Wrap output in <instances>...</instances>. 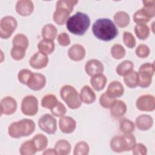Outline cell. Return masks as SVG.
Segmentation results:
<instances>
[{"instance_id": "836d02e7", "label": "cell", "mask_w": 155, "mask_h": 155, "mask_svg": "<svg viewBox=\"0 0 155 155\" xmlns=\"http://www.w3.org/2000/svg\"><path fill=\"white\" fill-rule=\"evenodd\" d=\"M58 102L56 96L53 94L45 95L41 100V105L45 108L51 110Z\"/></svg>"}, {"instance_id": "60d3db41", "label": "cell", "mask_w": 155, "mask_h": 155, "mask_svg": "<svg viewBox=\"0 0 155 155\" xmlns=\"http://www.w3.org/2000/svg\"><path fill=\"white\" fill-rule=\"evenodd\" d=\"M50 111L53 116L62 117L64 116V115L66 114L67 108H65V107L63 104L58 101L57 104L53 108H51Z\"/></svg>"}, {"instance_id": "8fae6325", "label": "cell", "mask_w": 155, "mask_h": 155, "mask_svg": "<svg viewBox=\"0 0 155 155\" xmlns=\"http://www.w3.org/2000/svg\"><path fill=\"white\" fill-rule=\"evenodd\" d=\"M40 129L48 134H54L57 130L56 119L50 114L42 115L38 120Z\"/></svg>"}, {"instance_id": "8d00e7d4", "label": "cell", "mask_w": 155, "mask_h": 155, "mask_svg": "<svg viewBox=\"0 0 155 155\" xmlns=\"http://www.w3.org/2000/svg\"><path fill=\"white\" fill-rule=\"evenodd\" d=\"M89 151L90 147L88 144L84 141H81L76 144L73 154L74 155H87L89 153Z\"/></svg>"}, {"instance_id": "4dcf8cb0", "label": "cell", "mask_w": 155, "mask_h": 155, "mask_svg": "<svg viewBox=\"0 0 155 155\" xmlns=\"http://www.w3.org/2000/svg\"><path fill=\"white\" fill-rule=\"evenodd\" d=\"M134 64L132 61L126 60L120 63L116 68V73L122 76H124L126 74L133 71Z\"/></svg>"}, {"instance_id": "e0dca14e", "label": "cell", "mask_w": 155, "mask_h": 155, "mask_svg": "<svg viewBox=\"0 0 155 155\" xmlns=\"http://www.w3.org/2000/svg\"><path fill=\"white\" fill-rule=\"evenodd\" d=\"M33 10L34 5L30 0H20L16 4V10L21 16H28L33 13Z\"/></svg>"}, {"instance_id": "6da1fadb", "label": "cell", "mask_w": 155, "mask_h": 155, "mask_svg": "<svg viewBox=\"0 0 155 155\" xmlns=\"http://www.w3.org/2000/svg\"><path fill=\"white\" fill-rule=\"evenodd\" d=\"M93 35L98 39L110 41L118 35V30L114 22L108 18H99L92 26Z\"/></svg>"}, {"instance_id": "d4e9b609", "label": "cell", "mask_w": 155, "mask_h": 155, "mask_svg": "<svg viewBox=\"0 0 155 155\" xmlns=\"http://www.w3.org/2000/svg\"><path fill=\"white\" fill-rule=\"evenodd\" d=\"M54 149L56 154L67 155L70 153L71 147L67 140L65 139H60L55 143Z\"/></svg>"}, {"instance_id": "f6af8a7d", "label": "cell", "mask_w": 155, "mask_h": 155, "mask_svg": "<svg viewBox=\"0 0 155 155\" xmlns=\"http://www.w3.org/2000/svg\"><path fill=\"white\" fill-rule=\"evenodd\" d=\"M131 150L134 155H146L147 154V148L142 143H136Z\"/></svg>"}, {"instance_id": "cb8c5ba5", "label": "cell", "mask_w": 155, "mask_h": 155, "mask_svg": "<svg viewBox=\"0 0 155 155\" xmlns=\"http://www.w3.org/2000/svg\"><path fill=\"white\" fill-rule=\"evenodd\" d=\"M107 79L102 73L91 76L90 84L92 87L96 91H101L105 87Z\"/></svg>"}, {"instance_id": "7a4b0ae2", "label": "cell", "mask_w": 155, "mask_h": 155, "mask_svg": "<svg viewBox=\"0 0 155 155\" xmlns=\"http://www.w3.org/2000/svg\"><path fill=\"white\" fill-rule=\"evenodd\" d=\"M90 25L89 16L84 13L78 12L70 17L66 22L67 30L73 35H84Z\"/></svg>"}, {"instance_id": "83f0119b", "label": "cell", "mask_w": 155, "mask_h": 155, "mask_svg": "<svg viewBox=\"0 0 155 155\" xmlns=\"http://www.w3.org/2000/svg\"><path fill=\"white\" fill-rule=\"evenodd\" d=\"M37 151H41L45 150L48 145L47 137L42 134H37L32 139Z\"/></svg>"}, {"instance_id": "d6986e66", "label": "cell", "mask_w": 155, "mask_h": 155, "mask_svg": "<svg viewBox=\"0 0 155 155\" xmlns=\"http://www.w3.org/2000/svg\"><path fill=\"white\" fill-rule=\"evenodd\" d=\"M85 49L80 44L73 45L68 50V55L74 61H82L85 56Z\"/></svg>"}, {"instance_id": "ab89813d", "label": "cell", "mask_w": 155, "mask_h": 155, "mask_svg": "<svg viewBox=\"0 0 155 155\" xmlns=\"http://www.w3.org/2000/svg\"><path fill=\"white\" fill-rule=\"evenodd\" d=\"M33 73L28 69H22L18 74V81L22 84L27 85Z\"/></svg>"}, {"instance_id": "d590c367", "label": "cell", "mask_w": 155, "mask_h": 155, "mask_svg": "<svg viewBox=\"0 0 155 155\" xmlns=\"http://www.w3.org/2000/svg\"><path fill=\"white\" fill-rule=\"evenodd\" d=\"M134 128V123L129 119H122L119 121V129L124 134H132Z\"/></svg>"}, {"instance_id": "bcb514c9", "label": "cell", "mask_w": 155, "mask_h": 155, "mask_svg": "<svg viewBox=\"0 0 155 155\" xmlns=\"http://www.w3.org/2000/svg\"><path fill=\"white\" fill-rule=\"evenodd\" d=\"M57 41L59 45L63 47H66L70 44V36L65 32H62L60 33L58 36Z\"/></svg>"}, {"instance_id": "8992f818", "label": "cell", "mask_w": 155, "mask_h": 155, "mask_svg": "<svg viewBox=\"0 0 155 155\" xmlns=\"http://www.w3.org/2000/svg\"><path fill=\"white\" fill-rule=\"evenodd\" d=\"M61 99L71 109L79 108L82 104L80 95L76 90L71 85H65L60 90Z\"/></svg>"}, {"instance_id": "2e32d148", "label": "cell", "mask_w": 155, "mask_h": 155, "mask_svg": "<svg viewBox=\"0 0 155 155\" xmlns=\"http://www.w3.org/2000/svg\"><path fill=\"white\" fill-rule=\"evenodd\" d=\"M46 84V78L44 75L41 73H33L27 86L34 91H38L42 89Z\"/></svg>"}, {"instance_id": "f1b7e54d", "label": "cell", "mask_w": 155, "mask_h": 155, "mask_svg": "<svg viewBox=\"0 0 155 155\" xmlns=\"http://www.w3.org/2000/svg\"><path fill=\"white\" fill-rule=\"evenodd\" d=\"M54 43L52 40L43 39L38 44V48L47 54H51L54 50Z\"/></svg>"}, {"instance_id": "30bf717a", "label": "cell", "mask_w": 155, "mask_h": 155, "mask_svg": "<svg viewBox=\"0 0 155 155\" xmlns=\"http://www.w3.org/2000/svg\"><path fill=\"white\" fill-rule=\"evenodd\" d=\"M38 111V101L33 95L24 97L21 102V111L26 116H34Z\"/></svg>"}, {"instance_id": "52a82bcc", "label": "cell", "mask_w": 155, "mask_h": 155, "mask_svg": "<svg viewBox=\"0 0 155 155\" xmlns=\"http://www.w3.org/2000/svg\"><path fill=\"white\" fill-rule=\"evenodd\" d=\"M143 7L136 11L133 15V21L138 24H145L155 15V1H143Z\"/></svg>"}, {"instance_id": "9a60e30c", "label": "cell", "mask_w": 155, "mask_h": 155, "mask_svg": "<svg viewBox=\"0 0 155 155\" xmlns=\"http://www.w3.org/2000/svg\"><path fill=\"white\" fill-rule=\"evenodd\" d=\"M85 70L88 75L93 76L102 73L104 71V65L99 60L95 59H90L86 62Z\"/></svg>"}, {"instance_id": "b9f144b4", "label": "cell", "mask_w": 155, "mask_h": 155, "mask_svg": "<svg viewBox=\"0 0 155 155\" xmlns=\"http://www.w3.org/2000/svg\"><path fill=\"white\" fill-rule=\"evenodd\" d=\"M25 50H26L25 48L22 47H13L10 52L11 56L16 61L21 60L25 55Z\"/></svg>"}, {"instance_id": "ac0fdd59", "label": "cell", "mask_w": 155, "mask_h": 155, "mask_svg": "<svg viewBox=\"0 0 155 155\" xmlns=\"http://www.w3.org/2000/svg\"><path fill=\"white\" fill-rule=\"evenodd\" d=\"M61 131L65 134L73 133L76 127V120L70 116H63L59 120Z\"/></svg>"}, {"instance_id": "ba28073f", "label": "cell", "mask_w": 155, "mask_h": 155, "mask_svg": "<svg viewBox=\"0 0 155 155\" xmlns=\"http://www.w3.org/2000/svg\"><path fill=\"white\" fill-rule=\"evenodd\" d=\"M138 85L142 88H147L152 82V77L154 73V65L151 63H145L139 68Z\"/></svg>"}, {"instance_id": "4fadbf2b", "label": "cell", "mask_w": 155, "mask_h": 155, "mask_svg": "<svg viewBox=\"0 0 155 155\" xmlns=\"http://www.w3.org/2000/svg\"><path fill=\"white\" fill-rule=\"evenodd\" d=\"M1 114L10 115L13 114L17 108L16 101L10 96L2 99L0 104Z\"/></svg>"}, {"instance_id": "603a6c76", "label": "cell", "mask_w": 155, "mask_h": 155, "mask_svg": "<svg viewBox=\"0 0 155 155\" xmlns=\"http://www.w3.org/2000/svg\"><path fill=\"white\" fill-rule=\"evenodd\" d=\"M79 95L82 102L86 104H92L96 101V94L88 85H84L82 87Z\"/></svg>"}, {"instance_id": "7bdbcfd3", "label": "cell", "mask_w": 155, "mask_h": 155, "mask_svg": "<svg viewBox=\"0 0 155 155\" xmlns=\"http://www.w3.org/2000/svg\"><path fill=\"white\" fill-rule=\"evenodd\" d=\"M123 41L124 44L130 48H133L136 45V41L134 36L128 31L124 32Z\"/></svg>"}, {"instance_id": "e575fe53", "label": "cell", "mask_w": 155, "mask_h": 155, "mask_svg": "<svg viewBox=\"0 0 155 155\" xmlns=\"http://www.w3.org/2000/svg\"><path fill=\"white\" fill-rule=\"evenodd\" d=\"M12 44L13 47H19L27 50L28 47V39L25 35L19 33L13 38Z\"/></svg>"}, {"instance_id": "7402d4cb", "label": "cell", "mask_w": 155, "mask_h": 155, "mask_svg": "<svg viewBox=\"0 0 155 155\" xmlns=\"http://www.w3.org/2000/svg\"><path fill=\"white\" fill-rule=\"evenodd\" d=\"M106 93L112 97H119L123 95L124 88L122 84L117 81H114L110 83Z\"/></svg>"}, {"instance_id": "484cf974", "label": "cell", "mask_w": 155, "mask_h": 155, "mask_svg": "<svg viewBox=\"0 0 155 155\" xmlns=\"http://www.w3.org/2000/svg\"><path fill=\"white\" fill-rule=\"evenodd\" d=\"M115 24L120 28L127 27L130 21L129 15L124 11H119L114 15Z\"/></svg>"}, {"instance_id": "5bb4252c", "label": "cell", "mask_w": 155, "mask_h": 155, "mask_svg": "<svg viewBox=\"0 0 155 155\" xmlns=\"http://www.w3.org/2000/svg\"><path fill=\"white\" fill-rule=\"evenodd\" d=\"M48 62L47 54L42 52L38 51L35 53L30 59V65L35 69H42L45 67Z\"/></svg>"}, {"instance_id": "277c9868", "label": "cell", "mask_w": 155, "mask_h": 155, "mask_svg": "<svg viewBox=\"0 0 155 155\" xmlns=\"http://www.w3.org/2000/svg\"><path fill=\"white\" fill-rule=\"evenodd\" d=\"M78 2L76 0H61L56 2V10L53 13V19L58 25H63L70 18L75 5Z\"/></svg>"}, {"instance_id": "ee69618b", "label": "cell", "mask_w": 155, "mask_h": 155, "mask_svg": "<svg viewBox=\"0 0 155 155\" xmlns=\"http://www.w3.org/2000/svg\"><path fill=\"white\" fill-rule=\"evenodd\" d=\"M150 51V48L147 45L145 44H140L137 47L135 52L138 57L140 58H145L149 55Z\"/></svg>"}, {"instance_id": "f35d334b", "label": "cell", "mask_w": 155, "mask_h": 155, "mask_svg": "<svg viewBox=\"0 0 155 155\" xmlns=\"http://www.w3.org/2000/svg\"><path fill=\"white\" fill-rule=\"evenodd\" d=\"M116 99L109 96L106 92L101 95L99 98V103L101 105L105 108H110Z\"/></svg>"}, {"instance_id": "3957f363", "label": "cell", "mask_w": 155, "mask_h": 155, "mask_svg": "<svg viewBox=\"0 0 155 155\" xmlns=\"http://www.w3.org/2000/svg\"><path fill=\"white\" fill-rule=\"evenodd\" d=\"M35 130V124L30 119H23L12 122L8 128V133L13 138H20L31 134Z\"/></svg>"}, {"instance_id": "9c48e42d", "label": "cell", "mask_w": 155, "mask_h": 155, "mask_svg": "<svg viewBox=\"0 0 155 155\" xmlns=\"http://www.w3.org/2000/svg\"><path fill=\"white\" fill-rule=\"evenodd\" d=\"M18 26L16 19L11 16L3 17L0 21V37L2 39L10 38Z\"/></svg>"}, {"instance_id": "4316f807", "label": "cell", "mask_w": 155, "mask_h": 155, "mask_svg": "<svg viewBox=\"0 0 155 155\" xmlns=\"http://www.w3.org/2000/svg\"><path fill=\"white\" fill-rule=\"evenodd\" d=\"M56 35L57 28L51 24H47L45 25L42 29V37L44 39L54 41Z\"/></svg>"}, {"instance_id": "44dd1931", "label": "cell", "mask_w": 155, "mask_h": 155, "mask_svg": "<svg viewBox=\"0 0 155 155\" xmlns=\"http://www.w3.org/2000/svg\"><path fill=\"white\" fill-rule=\"evenodd\" d=\"M153 124V119L148 114H141L136 119V127L142 131H147L150 129Z\"/></svg>"}, {"instance_id": "1f68e13d", "label": "cell", "mask_w": 155, "mask_h": 155, "mask_svg": "<svg viewBox=\"0 0 155 155\" xmlns=\"http://www.w3.org/2000/svg\"><path fill=\"white\" fill-rule=\"evenodd\" d=\"M125 85L129 88H135L138 85V73L135 71H131L124 76Z\"/></svg>"}, {"instance_id": "74e56055", "label": "cell", "mask_w": 155, "mask_h": 155, "mask_svg": "<svg viewBox=\"0 0 155 155\" xmlns=\"http://www.w3.org/2000/svg\"><path fill=\"white\" fill-rule=\"evenodd\" d=\"M111 54L116 59H120L125 55V50L124 47L118 44H114L111 48Z\"/></svg>"}, {"instance_id": "5b68a950", "label": "cell", "mask_w": 155, "mask_h": 155, "mask_svg": "<svg viewBox=\"0 0 155 155\" xmlns=\"http://www.w3.org/2000/svg\"><path fill=\"white\" fill-rule=\"evenodd\" d=\"M136 140L132 134H124L122 136H115L110 140L111 149L116 153H122L131 150Z\"/></svg>"}, {"instance_id": "7c38bea8", "label": "cell", "mask_w": 155, "mask_h": 155, "mask_svg": "<svg viewBox=\"0 0 155 155\" xmlns=\"http://www.w3.org/2000/svg\"><path fill=\"white\" fill-rule=\"evenodd\" d=\"M138 110L143 111H152L155 109V98L151 94H143L139 96L136 101Z\"/></svg>"}, {"instance_id": "ffe728a7", "label": "cell", "mask_w": 155, "mask_h": 155, "mask_svg": "<svg viewBox=\"0 0 155 155\" xmlns=\"http://www.w3.org/2000/svg\"><path fill=\"white\" fill-rule=\"evenodd\" d=\"M127 105L121 100H116L110 107V113L115 118L122 117L127 112Z\"/></svg>"}, {"instance_id": "d6a6232c", "label": "cell", "mask_w": 155, "mask_h": 155, "mask_svg": "<svg viewBox=\"0 0 155 155\" xmlns=\"http://www.w3.org/2000/svg\"><path fill=\"white\" fill-rule=\"evenodd\" d=\"M150 28L145 24H138L134 27V33L137 37L141 39H146L150 35Z\"/></svg>"}, {"instance_id": "7dc6e473", "label": "cell", "mask_w": 155, "mask_h": 155, "mask_svg": "<svg viewBox=\"0 0 155 155\" xmlns=\"http://www.w3.org/2000/svg\"><path fill=\"white\" fill-rule=\"evenodd\" d=\"M43 154H54V155H56V151L54 150V149H52V148H49V149H47L44 152H43Z\"/></svg>"}, {"instance_id": "f546056e", "label": "cell", "mask_w": 155, "mask_h": 155, "mask_svg": "<svg viewBox=\"0 0 155 155\" xmlns=\"http://www.w3.org/2000/svg\"><path fill=\"white\" fill-rule=\"evenodd\" d=\"M19 152L21 155H33L37 152V150L31 139L22 143L19 148Z\"/></svg>"}]
</instances>
